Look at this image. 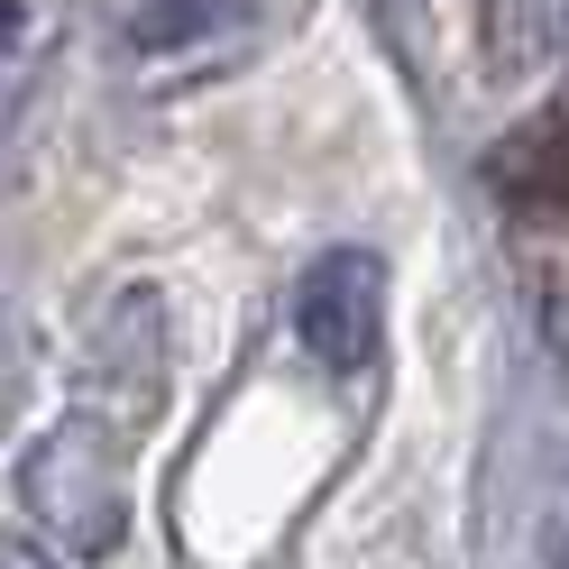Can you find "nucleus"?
<instances>
[{"label": "nucleus", "mask_w": 569, "mask_h": 569, "mask_svg": "<svg viewBox=\"0 0 569 569\" xmlns=\"http://www.w3.org/2000/svg\"><path fill=\"white\" fill-rule=\"evenodd\" d=\"M239 10H248V0H148V10H138V47H148V56L193 47V38H211V28H230Z\"/></svg>", "instance_id": "7ed1b4c3"}, {"label": "nucleus", "mask_w": 569, "mask_h": 569, "mask_svg": "<svg viewBox=\"0 0 569 569\" xmlns=\"http://www.w3.org/2000/svg\"><path fill=\"white\" fill-rule=\"evenodd\" d=\"M542 303H551V340L569 349V276H551V284H542Z\"/></svg>", "instance_id": "20e7f679"}, {"label": "nucleus", "mask_w": 569, "mask_h": 569, "mask_svg": "<svg viewBox=\"0 0 569 569\" xmlns=\"http://www.w3.org/2000/svg\"><path fill=\"white\" fill-rule=\"evenodd\" d=\"M10 28H19V0H0V38H10Z\"/></svg>", "instance_id": "39448f33"}, {"label": "nucleus", "mask_w": 569, "mask_h": 569, "mask_svg": "<svg viewBox=\"0 0 569 569\" xmlns=\"http://www.w3.org/2000/svg\"><path fill=\"white\" fill-rule=\"evenodd\" d=\"M295 331L322 368L359 377L377 359V331H386V267L368 248H331V258H312V276L295 284Z\"/></svg>", "instance_id": "f257e3e1"}, {"label": "nucleus", "mask_w": 569, "mask_h": 569, "mask_svg": "<svg viewBox=\"0 0 569 569\" xmlns=\"http://www.w3.org/2000/svg\"><path fill=\"white\" fill-rule=\"evenodd\" d=\"M496 193H506L515 211H532V221L569 211V120H532V129H515L506 148H496Z\"/></svg>", "instance_id": "f03ea898"}]
</instances>
